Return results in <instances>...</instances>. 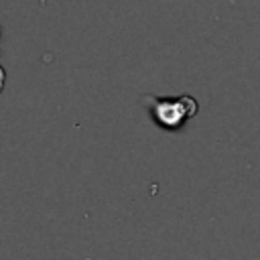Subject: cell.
Masks as SVG:
<instances>
[{"mask_svg": "<svg viewBox=\"0 0 260 260\" xmlns=\"http://www.w3.org/2000/svg\"><path fill=\"white\" fill-rule=\"evenodd\" d=\"M144 104L150 112L152 122L162 130H181L187 120L195 118L199 106L191 95H144Z\"/></svg>", "mask_w": 260, "mask_h": 260, "instance_id": "obj_1", "label": "cell"}, {"mask_svg": "<svg viewBox=\"0 0 260 260\" xmlns=\"http://www.w3.org/2000/svg\"><path fill=\"white\" fill-rule=\"evenodd\" d=\"M4 83H6V71H4V67L0 65V93H2V89H4Z\"/></svg>", "mask_w": 260, "mask_h": 260, "instance_id": "obj_2", "label": "cell"}]
</instances>
